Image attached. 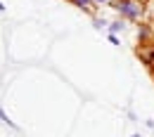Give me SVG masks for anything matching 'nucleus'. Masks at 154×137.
<instances>
[{"instance_id": "20e7f679", "label": "nucleus", "mask_w": 154, "mask_h": 137, "mask_svg": "<svg viewBox=\"0 0 154 137\" xmlns=\"http://www.w3.org/2000/svg\"><path fill=\"white\" fill-rule=\"evenodd\" d=\"M123 28V24H112V33H116V31H121Z\"/></svg>"}, {"instance_id": "f257e3e1", "label": "nucleus", "mask_w": 154, "mask_h": 137, "mask_svg": "<svg viewBox=\"0 0 154 137\" xmlns=\"http://www.w3.org/2000/svg\"><path fill=\"white\" fill-rule=\"evenodd\" d=\"M116 10H119L123 17H128V19H137V17H140V5H135L133 0H121V2L116 5Z\"/></svg>"}, {"instance_id": "7ed1b4c3", "label": "nucleus", "mask_w": 154, "mask_h": 137, "mask_svg": "<svg viewBox=\"0 0 154 137\" xmlns=\"http://www.w3.org/2000/svg\"><path fill=\"white\" fill-rule=\"evenodd\" d=\"M0 121H5V123H7V125H14V123H12V121H10V118H7V114H5V111H2V109H0Z\"/></svg>"}, {"instance_id": "f03ea898", "label": "nucleus", "mask_w": 154, "mask_h": 137, "mask_svg": "<svg viewBox=\"0 0 154 137\" xmlns=\"http://www.w3.org/2000/svg\"><path fill=\"white\" fill-rule=\"evenodd\" d=\"M74 5H78V7H90V0H71Z\"/></svg>"}, {"instance_id": "0eeeda50", "label": "nucleus", "mask_w": 154, "mask_h": 137, "mask_svg": "<svg viewBox=\"0 0 154 137\" xmlns=\"http://www.w3.org/2000/svg\"><path fill=\"white\" fill-rule=\"evenodd\" d=\"M135 137H137V135H135Z\"/></svg>"}, {"instance_id": "39448f33", "label": "nucleus", "mask_w": 154, "mask_h": 137, "mask_svg": "<svg viewBox=\"0 0 154 137\" xmlns=\"http://www.w3.org/2000/svg\"><path fill=\"white\" fill-rule=\"evenodd\" d=\"M2 10H5V5H2V2H0V12H2Z\"/></svg>"}, {"instance_id": "423d86ee", "label": "nucleus", "mask_w": 154, "mask_h": 137, "mask_svg": "<svg viewBox=\"0 0 154 137\" xmlns=\"http://www.w3.org/2000/svg\"><path fill=\"white\" fill-rule=\"evenodd\" d=\"M95 2H107V0H95Z\"/></svg>"}]
</instances>
